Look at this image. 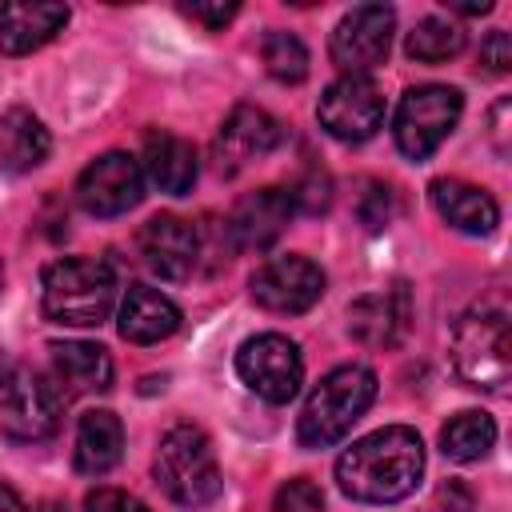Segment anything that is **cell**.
Wrapping results in <instances>:
<instances>
[{
	"mask_svg": "<svg viewBox=\"0 0 512 512\" xmlns=\"http://www.w3.org/2000/svg\"><path fill=\"white\" fill-rule=\"evenodd\" d=\"M64 24H68V4H44V0L4 4L0 8V52L28 56L44 48Z\"/></svg>",
	"mask_w": 512,
	"mask_h": 512,
	"instance_id": "obj_19",
	"label": "cell"
},
{
	"mask_svg": "<svg viewBox=\"0 0 512 512\" xmlns=\"http://www.w3.org/2000/svg\"><path fill=\"white\" fill-rule=\"evenodd\" d=\"M240 8L236 4H184V16L200 20L204 28H224Z\"/></svg>",
	"mask_w": 512,
	"mask_h": 512,
	"instance_id": "obj_32",
	"label": "cell"
},
{
	"mask_svg": "<svg viewBox=\"0 0 512 512\" xmlns=\"http://www.w3.org/2000/svg\"><path fill=\"white\" fill-rule=\"evenodd\" d=\"M272 512H324V492H320L312 480H304V476L284 480V484L276 488Z\"/></svg>",
	"mask_w": 512,
	"mask_h": 512,
	"instance_id": "obj_28",
	"label": "cell"
},
{
	"mask_svg": "<svg viewBox=\"0 0 512 512\" xmlns=\"http://www.w3.org/2000/svg\"><path fill=\"white\" fill-rule=\"evenodd\" d=\"M396 12L388 4H360L340 16L328 40V56L344 76H368V68L384 64L392 48Z\"/></svg>",
	"mask_w": 512,
	"mask_h": 512,
	"instance_id": "obj_9",
	"label": "cell"
},
{
	"mask_svg": "<svg viewBox=\"0 0 512 512\" xmlns=\"http://www.w3.org/2000/svg\"><path fill=\"white\" fill-rule=\"evenodd\" d=\"M180 328V308L160 288H128L120 304V336L132 344H160Z\"/></svg>",
	"mask_w": 512,
	"mask_h": 512,
	"instance_id": "obj_20",
	"label": "cell"
},
{
	"mask_svg": "<svg viewBox=\"0 0 512 512\" xmlns=\"http://www.w3.org/2000/svg\"><path fill=\"white\" fill-rule=\"evenodd\" d=\"M440 504H444L448 512H468V508H472V496H468L460 484H448V488H440Z\"/></svg>",
	"mask_w": 512,
	"mask_h": 512,
	"instance_id": "obj_33",
	"label": "cell"
},
{
	"mask_svg": "<svg viewBox=\"0 0 512 512\" xmlns=\"http://www.w3.org/2000/svg\"><path fill=\"white\" fill-rule=\"evenodd\" d=\"M248 292L264 312L296 316V312H308L324 296V272L308 256L288 252V256H276V260L260 264L248 280Z\"/></svg>",
	"mask_w": 512,
	"mask_h": 512,
	"instance_id": "obj_11",
	"label": "cell"
},
{
	"mask_svg": "<svg viewBox=\"0 0 512 512\" xmlns=\"http://www.w3.org/2000/svg\"><path fill=\"white\" fill-rule=\"evenodd\" d=\"M116 304V276L96 256H64L44 268L40 308L52 324L92 328L104 324Z\"/></svg>",
	"mask_w": 512,
	"mask_h": 512,
	"instance_id": "obj_4",
	"label": "cell"
},
{
	"mask_svg": "<svg viewBox=\"0 0 512 512\" xmlns=\"http://www.w3.org/2000/svg\"><path fill=\"white\" fill-rule=\"evenodd\" d=\"M404 48H408V56L420 60V64H444V60H452V56L464 48V28L452 24V20H444V16H424V20L408 32Z\"/></svg>",
	"mask_w": 512,
	"mask_h": 512,
	"instance_id": "obj_25",
	"label": "cell"
},
{
	"mask_svg": "<svg viewBox=\"0 0 512 512\" xmlns=\"http://www.w3.org/2000/svg\"><path fill=\"white\" fill-rule=\"evenodd\" d=\"M360 220L364 228H384L392 220V188L388 184H368V192L360 196Z\"/></svg>",
	"mask_w": 512,
	"mask_h": 512,
	"instance_id": "obj_30",
	"label": "cell"
},
{
	"mask_svg": "<svg viewBox=\"0 0 512 512\" xmlns=\"http://www.w3.org/2000/svg\"><path fill=\"white\" fill-rule=\"evenodd\" d=\"M260 56H264L268 76L280 84H300L308 76V48L292 32H268L260 44Z\"/></svg>",
	"mask_w": 512,
	"mask_h": 512,
	"instance_id": "obj_26",
	"label": "cell"
},
{
	"mask_svg": "<svg viewBox=\"0 0 512 512\" xmlns=\"http://www.w3.org/2000/svg\"><path fill=\"white\" fill-rule=\"evenodd\" d=\"M492 444H496V420L488 412H456L440 428V452L456 464H472L488 456Z\"/></svg>",
	"mask_w": 512,
	"mask_h": 512,
	"instance_id": "obj_24",
	"label": "cell"
},
{
	"mask_svg": "<svg viewBox=\"0 0 512 512\" xmlns=\"http://www.w3.org/2000/svg\"><path fill=\"white\" fill-rule=\"evenodd\" d=\"M156 484L164 488L168 500L180 508H204L220 496V464L216 448L204 428L196 424H176L160 436L156 448Z\"/></svg>",
	"mask_w": 512,
	"mask_h": 512,
	"instance_id": "obj_5",
	"label": "cell"
},
{
	"mask_svg": "<svg viewBox=\"0 0 512 512\" xmlns=\"http://www.w3.org/2000/svg\"><path fill=\"white\" fill-rule=\"evenodd\" d=\"M452 364L464 384L504 392L512 380V320L500 296L476 300L452 328Z\"/></svg>",
	"mask_w": 512,
	"mask_h": 512,
	"instance_id": "obj_2",
	"label": "cell"
},
{
	"mask_svg": "<svg viewBox=\"0 0 512 512\" xmlns=\"http://www.w3.org/2000/svg\"><path fill=\"white\" fill-rule=\"evenodd\" d=\"M84 512H152V508L124 488H92L84 496Z\"/></svg>",
	"mask_w": 512,
	"mask_h": 512,
	"instance_id": "obj_29",
	"label": "cell"
},
{
	"mask_svg": "<svg viewBox=\"0 0 512 512\" xmlns=\"http://www.w3.org/2000/svg\"><path fill=\"white\" fill-rule=\"evenodd\" d=\"M144 172L160 192L184 196L200 176V160H196V148L184 136L148 132V140H144Z\"/></svg>",
	"mask_w": 512,
	"mask_h": 512,
	"instance_id": "obj_21",
	"label": "cell"
},
{
	"mask_svg": "<svg viewBox=\"0 0 512 512\" xmlns=\"http://www.w3.org/2000/svg\"><path fill=\"white\" fill-rule=\"evenodd\" d=\"M464 112V96L448 84H416L400 96L396 104V124H392V136H396V148L408 156V160H428L440 140L456 128Z\"/></svg>",
	"mask_w": 512,
	"mask_h": 512,
	"instance_id": "obj_7",
	"label": "cell"
},
{
	"mask_svg": "<svg viewBox=\"0 0 512 512\" xmlns=\"http://www.w3.org/2000/svg\"><path fill=\"white\" fill-rule=\"evenodd\" d=\"M120 452H124V424H120V416L108 412V408L84 412L80 424H76V448H72L76 472L104 476L108 468L120 464Z\"/></svg>",
	"mask_w": 512,
	"mask_h": 512,
	"instance_id": "obj_22",
	"label": "cell"
},
{
	"mask_svg": "<svg viewBox=\"0 0 512 512\" xmlns=\"http://www.w3.org/2000/svg\"><path fill=\"white\" fill-rule=\"evenodd\" d=\"M284 140V124L256 108V104H236L228 112V120L220 124L216 140H212V160H216V172L220 176H236L244 164L268 156L272 148H280Z\"/></svg>",
	"mask_w": 512,
	"mask_h": 512,
	"instance_id": "obj_13",
	"label": "cell"
},
{
	"mask_svg": "<svg viewBox=\"0 0 512 512\" xmlns=\"http://www.w3.org/2000/svg\"><path fill=\"white\" fill-rule=\"evenodd\" d=\"M376 400V372L364 364H340L328 376H320V384L308 392L300 420H296V436L304 448H328L336 440H344L352 432V424L368 412V404Z\"/></svg>",
	"mask_w": 512,
	"mask_h": 512,
	"instance_id": "obj_3",
	"label": "cell"
},
{
	"mask_svg": "<svg viewBox=\"0 0 512 512\" xmlns=\"http://www.w3.org/2000/svg\"><path fill=\"white\" fill-rule=\"evenodd\" d=\"M0 512H28V508H24V500H20L4 480H0Z\"/></svg>",
	"mask_w": 512,
	"mask_h": 512,
	"instance_id": "obj_34",
	"label": "cell"
},
{
	"mask_svg": "<svg viewBox=\"0 0 512 512\" xmlns=\"http://www.w3.org/2000/svg\"><path fill=\"white\" fill-rule=\"evenodd\" d=\"M48 356H52V384L64 392V400L112 388V356L100 344L56 340V344H48Z\"/></svg>",
	"mask_w": 512,
	"mask_h": 512,
	"instance_id": "obj_16",
	"label": "cell"
},
{
	"mask_svg": "<svg viewBox=\"0 0 512 512\" xmlns=\"http://www.w3.org/2000/svg\"><path fill=\"white\" fill-rule=\"evenodd\" d=\"M144 196V168L140 160H132L128 152H104L96 156L80 180H76V204L88 216H120L128 208H136Z\"/></svg>",
	"mask_w": 512,
	"mask_h": 512,
	"instance_id": "obj_12",
	"label": "cell"
},
{
	"mask_svg": "<svg viewBox=\"0 0 512 512\" xmlns=\"http://www.w3.org/2000/svg\"><path fill=\"white\" fill-rule=\"evenodd\" d=\"M404 328H408V292H404V284L368 292L348 308V332H352V340H360L368 348H392L404 336Z\"/></svg>",
	"mask_w": 512,
	"mask_h": 512,
	"instance_id": "obj_18",
	"label": "cell"
},
{
	"mask_svg": "<svg viewBox=\"0 0 512 512\" xmlns=\"http://www.w3.org/2000/svg\"><path fill=\"white\" fill-rule=\"evenodd\" d=\"M292 220V196L288 188H256L248 196L236 200L232 216L224 220L228 236L236 248L248 252H264L268 244H276V236L284 232V224Z\"/></svg>",
	"mask_w": 512,
	"mask_h": 512,
	"instance_id": "obj_15",
	"label": "cell"
},
{
	"mask_svg": "<svg viewBox=\"0 0 512 512\" xmlns=\"http://www.w3.org/2000/svg\"><path fill=\"white\" fill-rule=\"evenodd\" d=\"M424 476V444L408 424H388L344 448L336 460L340 492L360 504H396Z\"/></svg>",
	"mask_w": 512,
	"mask_h": 512,
	"instance_id": "obj_1",
	"label": "cell"
},
{
	"mask_svg": "<svg viewBox=\"0 0 512 512\" xmlns=\"http://www.w3.org/2000/svg\"><path fill=\"white\" fill-rule=\"evenodd\" d=\"M428 196H432V208L440 212V220H448L456 232H468V236H488L496 224H500V208L496 200L460 180V176H440L428 184Z\"/></svg>",
	"mask_w": 512,
	"mask_h": 512,
	"instance_id": "obj_17",
	"label": "cell"
},
{
	"mask_svg": "<svg viewBox=\"0 0 512 512\" xmlns=\"http://www.w3.org/2000/svg\"><path fill=\"white\" fill-rule=\"evenodd\" d=\"M236 376L268 404H288L304 384V356L280 332L248 336L236 352Z\"/></svg>",
	"mask_w": 512,
	"mask_h": 512,
	"instance_id": "obj_8",
	"label": "cell"
},
{
	"mask_svg": "<svg viewBox=\"0 0 512 512\" xmlns=\"http://www.w3.org/2000/svg\"><path fill=\"white\" fill-rule=\"evenodd\" d=\"M288 196H292V212L320 216V212H328V204H332V180H328V172L312 168V172H304V180H296V184L288 188Z\"/></svg>",
	"mask_w": 512,
	"mask_h": 512,
	"instance_id": "obj_27",
	"label": "cell"
},
{
	"mask_svg": "<svg viewBox=\"0 0 512 512\" xmlns=\"http://www.w3.org/2000/svg\"><path fill=\"white\" fill-rule=\"evenodd\" d=\"M480 64L488 68V72H508L512 68V40H508V32H488L484 36V44H480Z\"/></svg>",
	"mask_w": 512,
	"mask_h": 512,
	"instance_id": "obj_31",
	"label": "cell"
},
{
	"mask_svg": "<svg viewBox=\"0 0 512 512\" xmlns=\"http://www.w3.org/2000/svg\"><path fill=\"white\" fill-rule=\"evenodd\" d=\"M316 116L328 136L344 144H360L376 136V128L384 124V92L372 76H340L336 84L324 88Z\"/></svg>",
	"mask_w": 512,
	"mask_h": 512,
	"instance_id": "obj_10",
	"label": "cell"
},
{
	"mask_svg": "<svg viewBox=\"0 0 512 512\" xmlns=\"http://www.w3.org/2000/svg\"><path fill=\"white\" fill-rule=\"evenodd\" d=\"M136 248H140L144 268L152 276H160V280H188L192 268L200 264V232H196V224H188V220H180L172 212H160L148 224H140Z\"/></svg>",
	"mask_w": 512,
	"mask_h": 512,
	"instance_id": "obj_14",
	"label": "cell"
},
{
	"mask_svg": "<svg viewBox=\"0 0 512 512\" xmlns=\"http://www.w3.org/2000/svg\"><path fill=\"white\" fill-rule=\"evenodd\" d=\"M52 136L44 120L28 108H8L0 116V168L8 172H32L48 160Z\"/></svg>",
	"mask_w": 512,
	"mask_h": 512,
	"instance_id": "obj_23",
	"label": "cell"
},
{
	"mask_svg": "<svg viewBox=\"0 0 512 512\" xmlns=\"http://www.w3.org/2000/svg\"><path fill=\"white\" fill-rule=\"evenodd\" d=\"M64 392L40 372L0 360V432L12 440H44L56 432Z\"/></svg>",
	"mask_w": 512,
	"mask_h": 512,
	"instance_id": "obj_6",
	"label": "cell"
},
{
	"mask_svg": "<svg viewBox=\"0 0 512 512\" xmlns=\"http://www.w3.org/2000/svg\"><path fill=\"white\" fill-rule=\"evenodd\" d=\"M0 276H4V268H0Z\"/></svg>",
	"mask_w": 512,
	"mask_h": 512,
	"instance_id": "obj_35",
	"label": "cell"
}]
</instances>
